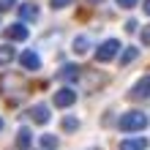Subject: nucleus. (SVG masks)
<instances>
[{
	"instance_id": "nucleus-14",
	"label": "nucleus",
	"mask_w": 150,
	"mask_h": 150,
	"mask_svg": "<svg viewBox=\"0 0 150 150\" xmlns=\"http://www.w3.org/2000/svg\"><path fill=\"white\" fill-rule=\"evenodd\" d=\"M71 49H74V55H85V52L90 49V41H87L85 36H79V38H74V47Z\"/></svg>"
},
{
	"instance_id": "nucleus-6",
	"label": "nucleus",
	"mask_w": 150,
	"mask_h": 150,
	"mask_svg": "<svg viewBox=\"0 0 150 150\" xmlns=\"http://www.w3.org/2000/svg\"><path fill=\"white\" fill-rule=\"evenodd\" d=\"M19 63H22L25 71H38V68H41V57L33 49H28V52H22V55H19Z\"/></svg>"
},
{
	"instance_id": "nucleus-2",
	"label": "nucleus",
	"mask_w": 150,
	"mask_h": 150,
	"mask_svg": "<svg viewBox=\"0 0 150 150\" xmlns=\"http://www.w3.org/2000/svg\"><path fill=\"white\" fill-rule=\"evenodd\" d=\"M120 52V41L117 38H107L98 44V49H96V63H109L112 57H117Z\"/></svg>"
},
{
	"instance_id": "nucleus-22",
	"label": "nucleus",
	"mask_w": 150,
	"mask_h": 150,
	"mask_svg": "<svg viewBox=\"0 0 150 150\" xmlns=\"http://www.w3.org/2000/svg\"><path fill=\"white\" fill-rule=\"evenodd\" d=\"M142 11H145V14H150V0H142Z\"/></svg>"
},
{
	"instance_id": "nucleus-1",
	"label": "nucleus",
	"mask_w": 150,
	"mask_h": 150,
	"mask_svg": "<svg viewBox=\"0 0 150 150\" xmlns=\"http://www.w3.org/2000/svg\"><path fill=\"white\" fill-rule=\"evenodd\" d=\"M147 126V115L145 112H139V109H131V112H126V115H120V120H117V128L120 131H142Z\"/></svg>"
},
{
	"instance_id": "nucleus-12",
	"label": "nucleus",
	"mask_w": 150,
	"mask_h": 150,
	"mask_svg": "<svg viewBox=\"0 0 150 150\" xmlns=\"http://www.w3.org/2000/svg\"><path fill=\"white\" fill-rule=\"evenodd\" d=\"M147 147V139L145 137H134V139H123L120 150H145Z\"/></svg>"
},
{
	"instance_id": "nucleus-21",
	"label": "nucleus",
	"mask_w": 150,
	"mask_h": 150,
	"mask_svg": "<svg viewBox=\"0 0 150 150\" xmlns=\"http://www.w3.org/2000/svg\"><path fill=\"white\" fill-rule=\"evenodd\" d=\"M126 30H128V33H137V22L128 19V22H126Z\"/></svg>"
},
{
	"instance_id": "nucleus-17",
	"label": "nucleus",
	"mask_w": 150,
	"mask_h": 150,
	"mask_svg": "<svg viewBox=\"0 0 150 150\" xmlns=\"http://www.w3.org/2000/svg\"><path fill=\"white\" fill-rule=\"evenodd\" d=\"M139 38H142L145 47H150V22H147V25H142V33H139Z\"/></svg>"
},
{
	"instance_id": "nucleus-10",
	"label": "nucleus",
	"mask_w": 150,
	"mask_h": 150,
	"mask_svg": "<svg viewBox=\"0 0 150 150\" xmlns=\"http://www.w3.org/2000/svg\"><path fill=\"white\" fill-rule=\"evenodd\" d=\"M30 145H33L30 128H19V131H16V147H19V150H30Z\"/></svg>"
},
{
	"instance_id": "nucleus-8",
	"label": "nucleus",
	"mask_w": 150,
	"mask_h": 150,
	"mask_svg": "<svg viewBox=\"0 0 150 150\" xmlns=\"http://www.w3.org/2000/svg\"><path fill=\"white\" fill-rule=\"evenodd\" d=\"M38 6L36 3H33V0H30V3H22L19 6V16H22V22H36L38 19Z\"/></svg>"
},
{
	"instance_id": "nucleus-9",
	"label": "nucleus",
	"mask_w": 150,
	"mask_h": 150,
	"mask_svg": "<svg viewBox=\"0 0 150 150\" xmlns=\"http://www.w3.org/2000/svg\"><path fill=\"white\" fill-rule=\"evenodd\" d=\"M14 57H16V49L11 47V41L3 44V47H0V68H3V66H11Z\"/></svg>"
},
{
	"instance_id": "nucleus-13",
	"label": "nucleus",
	"mask_w": 150,
	"mask_h": 150,
	"mask_svg": "<svg viewBox=\"0 0 150 150\" xmlns=\"http://www.w3.org/2000/svg\"><path fill=\"white\" fill-rule=\"evenodd\" d=\"M137 57H139V49L137 47H126V49H123V55H120V68L128 66L131 60H137Z\"/></svg>"
},
{
	"instance_id": "nucleus-16",
	"label": "nucleus",
	"mask_w": 150,
	"mask_h": 150,
	"mask_svg": "<svg viewBox=\"0 0 150 150\" xmlns=\"http://www.w3.org/2000/svg\"><path fill=\"white\" fill-rule=\"evenodd\" d=\"M79 128V120L76 117H66L63 120V131H76Z\"/></svg>"
},
{
	"instance_id": "nucleus-11",
	"label": "nucleus",
	"mask_w": 150,
	"mask_h": 150,
	"mask_svg": "<svg viewBox=\"0 0 150 150\" xmlns=\"http://www.w3.org/2000/svg\"><path fill=\"white\" fill-rule=\"evenodd\" d=\"M55 76L60 79V82H71V79H76V76H79V66H71V63H68V66L60 68Z\"/></svg>"
},
{
	"instance_id": "nucleus-4",
	"label": "nucleus",
	"mask_w": 150,
	"mask_h": 150,
	"mask_svg": "<svg viewBox=\"0 0 150 150\" xmlns=\"http://www.w3.org/2000/svg\"><path fill=\"white\" fill-rule=\"evenodd\" d=\"M3 36H6V41H28V28H25V22H14V25H8V28L3 30Z\"/></svg>"
},
{
	"instance_id": "nucleus-7",
	"label": "nucleus",
	"mask_w": 150,
	"mask_h": 150,
	"mask_svg": "<svg viewBox=\"0 0 150 150\" xmlns=\"http://www.w3.org/2000/svg\"><path fill=\"white\" fill-rule=\"evenodd\" d=\"M30 117H33V123H38V126H47L49 117H52V115H49V107H47V104H36V107L30 109Z\"/></svg>"
},
{
	"instance_id": "nucleus-18",
	"label": "nucleus",
	"mask_w": 150,
	"mask_h": 150,
	"mask_svg": "<svg viewBox=\"0 0 150 150\" xmlns=\"http://www.w3.org/2000/svg\"><path fill=\"white\" fill-rule=\"evenodd\" d=\"M115 3H117L120 8H134V6L139 3V0H115Z\"/></svg>"
},
{
	"instance_id": "nucleus-19",
	"label": "nucleus",
	"mask_w": 150,
	"mask_h": 150,
	"mask_svg": "<svg viewBox=\"0 0 150 150\" xmlns=\"http://www.w3.org/2000/svg\"><path fill=\"white\" fill-rule=\"evenodd\" d=\"M68 3H74V0H49V6H52V8H66Z\"/></svg>"
},
{
	"instance_id": "nucleus-15",
	"label": "nucleus",
	"mask_w": 150,
	"mask_h": 150,
	"mask_svg": "<svg viewBox=\"0 0 150 150\" xmlns=\"http://www.w3.org/2000/svg\"><path fill=\"white\" fill-rule=\"evenodd\" d=\"M41 147H44V150H55V147H57V137H52V134H41Z\"/></svg>"
},
{
	"instance_id": "nucleus-24",
	"label": "nucleus",
	"mask_w": 150,
	"mask_h": 150,
	"mask_svg": "<svg viewBox=\"0 0 150 150\" xmlns=\"http://www.w3.org/2000/svg\"><path fill=\"white\" fill-rule=\"evenodd\" d=\"M0 131H3V120H0Z\"/></svg>"
},
{
	"instance_id": "nucleus-20",
	"label": "nucleus",
	"mask_w": 150,
	"mask_h": 150,
	"mask_svg": "<svg viewBox=\"0 0 150 150\" xmlns=\"http://www.w3.org/2000/svg\"><path fill=\"white\" fill-rule=\"evenodd\" d=\"M16 0H0V11H6V8H11Z\"/></svg>"
},
{
	"instance_id": "nucleus-3",
	"label": "nucleus",
	"mask_w": 150,
	"mask_h": 150,
	"mask_svg": "<svg viewBox=\"0 0 150 150\" xmlns=\"http://www.w3.org/2000/svg\"><path fill=\"white\" fill-rule=\"evenodd\" d=\"M55 107L57 109H68L71 104H76V90H71V87H60V90H55Z\"/></svg>"
},
{
	"instance_id": "nucleus-5",
	"label": "nucleus",
	"mask_w": 150,
	"mask_h": 150,
	"mask_svg": "<svg viewBox=\"0 0 150 150\" xmlns=\"http://www.w3.org/2000/svg\"><path fill=\"white\" fill-rule=\"evenodd\" d=\"M128 98H131V101H145V98H150V74H147V76H142L134 87H131Z\"/></svg>"
},
{
	"instance_id": "nucleus-23",
	"label": "nucleus",
	"mask_w": 150,
	"mask_h": 150,
	"mask_svg": "<svg viewBox=\"0 0 150 150\" xmlns=\"http://www.w3.org/2000/svg\"><path fill=\"white\" fill-rule=\"evenodd\" d=\"M87 3H93V6H96V3H101V0H87Z\"/></svg>"
}]
</instances>
